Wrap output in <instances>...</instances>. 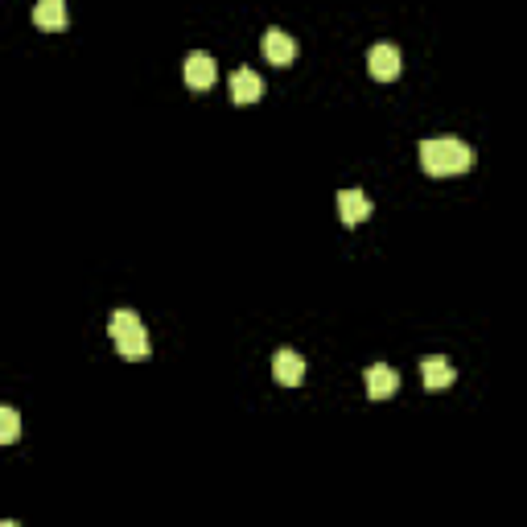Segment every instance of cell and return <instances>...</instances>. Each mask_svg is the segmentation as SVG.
<instances>
[{
  "label": "cell",
  "mask_w": 527,
  "mask_h": 527,
  "mask_svg": "<svg viewBox=\"0 0 527 527\" xmlns=\"http://www.w3.org/2000/svg\"><path fill=\"white\" fill-rule=\"evenodd\" d=\"M420 169L429 177L469 174V169H474V148H469L466 140H453V137L420 140Z\"/></svg>",
  "instance_id": "cell-1"
},
{
  "label": "cell",
  "mask_w": 527,
  "mask_h": 527,
  "mask_svg": "<svg viewBox=\"0 0 527 527\" xmlns=\"http://www.w3.org/2000/svg\"><path fill=\"white\" fill-rule=\"evenodd\" d=\"M112 338H116V346H120V354L124 359H148V334H145V322H140L137 313L132 309H120V313H112Z\"/></svg>",
  "instance_id": "cell-2"
},
{
  "label": "cell",
  "mask_w": 527,
  "mask_h": 527,
  "mask_svg": "<svg viewBox=\"0 0 527 527\" xmlns=\"http://www.w3.org/2000/svg\"><path fill=\"white\" fill-rule=\"evenodd\" d=\"M367 70H371V75L380 78V83H391V78H400V70H404L400 49L388 46V41L371 46V54H367Z\"/></svg>",
  "instance_id": "cell-3"
},
{
  "label": "cell",
  "mask_w": 527,
  "mask_h": 527,
  "mask_svg": "<svg viewBox=\"0 0 527 527\" xmlns=\"http://www.w3.org/2000/svg\"><path fill=\"white\" fill-rule=\"evenodd\" d=\"M182 75H186V87L190 91H206L215 87V58L210 54H202V49H194V54H186V67H182Z\"/></svg>",
  "instance_id": "cell-4"
},
{
  "label": "cell",
  "mask_w": 527,
  "mask_h": 527,
  "mask_svg": "<svg viewBox=\"0 0 527 527\" xmlns=\"http://www.w3.org/2000/svg\"><path fill=\"white\" fill-rule=\"evenodd\" d=\"M420 380H424V388L441 391L458 380V371H453V362L445 359V354H424V359H420Z\"/></svg>",
  "instance_id": "cell-5"
},
{
  "label": "cell",
  "mask_w": 527,
  "mask_h": 527,
  "mask_svg": "<svg viewBox=\"0 0 527 527\" xmlns=\"http://www.w3.org/2000/svg\"><path fill=\"white\" fill-rule=\"evenodd\" d=\"M264 58L272 62V67H289V62L297 58V41L289 38L284 30H264Z\"/></svg>",
  "instance_id": "cell-6"
},
{
  "label": "cell",
  "mask_w": 527,
  "mask_h": 527,
  "mask_svg": "<svg viewBox=\"0 0 527 527\" xmlns=\"http://www.w3.org/2000/svg\"><path fill=\"white\" fill-rule=\"evenodd\" d=\"M264 95V78L255 75V70H235L231 75V103H239V108H247V103H255V99Z\"/></svg>",
  "instance_id": "cell-7"
},
{
  "label": "cell",
  "mask_w": 527,
  "mask_h": 527,
  "mask_svg": "<svg viewBox=\"0 0 527 527\" xmlns=\"http://www.w3.org/2000/svg\"><path fill=\"white\" fill-rule=\"evenodd\" d=\"M371 210H375V202L362 190H342L338 194V215H342V223H362V219H371Z\"/></svg>",
  "instance_id": "cell-8"
},
{
  "label": "cell",
  "mask_w": 527,
  "mask_h": 527,
  "mask_svg": "<svg viewBox=\"0 0 527 527\" xmlns=\"http://www.w3.org/2000/svg\"><path fill=\"white\" fill-rule=\"evenodd\" d=\"M272 375H276V383H284V388H297V383L305 380V359L297 351H276Z\"/></svg>",
  "instance_id": "cell-9"
},
{
  "label": "cell",
  "mask_w": 527,
  "mask_h": 527,
  "mask_svg": "<svg viewBox=\"0 0 527 527\" xmlns=\"http://www.w3.org/2000/svg\"><path fill=\"white\" fill-rule=\"evenodd\" d=\"M396 388H400V375L391 371L388 362H375L367 371V396L371 400H388V396H396Z\"/></svg>",
  "instance_id": "cell-10"
},
{
  "label": "cell",
  "mask_w": 527,
  "mask_h": 527,
  "mask_svg": "<svg viewBox=\"0 0 527 527\" xmlns=\"http://www.w3.org/2000/svg\"><path fill=\"white\" fill-rule=\"evenodd\" d=\"M33 25L38 30H62L67 25V0H38L33 4Z\"/></svg>",
  "instance_id": "cell-11"
},
{
  "label": "cell",
  "mask_w": 527,
  "mask_h": 527,
  "mask_svg": "<svg viewBox=\"0 0 527 527\" xmlns=\"http://www.w3.org/2000/svg\"><path fill=\"white\" fill-rule=\"evenodd\" d=\"M21 437V416H17V408H0V441L9 445V441H17Z\"/></svg>",
  "instance_id": "cell-12"
}]
</instances>
